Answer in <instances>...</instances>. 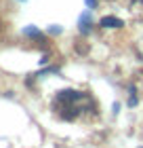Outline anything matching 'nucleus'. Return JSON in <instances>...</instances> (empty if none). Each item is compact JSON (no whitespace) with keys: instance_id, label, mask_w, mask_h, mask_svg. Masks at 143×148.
Returning a JSON list of instances; mask_svg holds the SVG:
<instances>
[{"instance_id":"f257e3e1","label":"nucleus","mask_w":143,"mask_h":148,"mask_svg":"<svg viewBox=\"0 0 143 148\" xmlns=\"http://www.w3.org/2000/svg\"><path fill=\"white\" fill-rule=\"evenodd\" d=\"M101 25H103V28H120V25H122V19L107 15V17H103V19H101Z\"/></svg>"},{"instance_id":"f03ea898","label":"nucleus","mask_w":143,"mask_h":148,"mask_svg":"<svg viewBox=\"0 0 143 148\" xmlns=\"http://www.w3.org/2000/svg\"><path fill=\"white\" fill-rule=\"evenodd\" d=\"M25 34H34V36H40V32H38L36 28H28V30H25Z\"/></svg>"},{"instance_id":"7ed1b4c3","label":"nucleus","mask_w":143,"mask_h":148,"mask_svg":"<svg viewBox=\"0 0 143 148\" xmlns=\"http://www.w3.org/2000/svg\"><path fill=\"white\" fill-rule=\"evenodd\" d=\"M86 4H88V6H93V4H95V0H86Z\"/></svg>"}]
</instances>
